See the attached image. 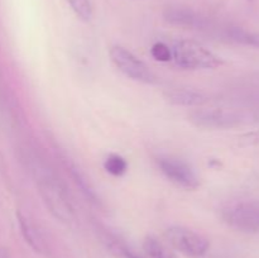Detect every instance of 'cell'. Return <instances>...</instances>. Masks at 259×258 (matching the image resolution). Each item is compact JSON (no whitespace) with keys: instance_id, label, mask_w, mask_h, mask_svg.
I'll return each instance as SVG.
<instances>
[{"instance_id":"8fae6325","label":"cell","mask_w":259,"mask_h":258,"mask_svg":"<svg viewBox=\"0 0 259 258\" xmlns=\"http://www.w3.org/2000/svg\"><path fill=\"white\" fill-rule=\"evenodd\" d=\"M143 249L149 258H177L167 245L151 235L144 239Z\"/></svg>"},{"instance_id":"6da1fadb","label":"cell","mask_w":259,"mask_h":258,"mask_svg":"<svg viewBox=\"0 0 259 258\" xmlns=\"http://www.w3.org/2000/svg\"><path fill=\"white\" fill-rule=\"evenodd\" d=\"M33 172L35 174L38 191L51 214L65 224L75 222V211L60 181L42 166L35 167Z\"/></svg>"},{"instance_id":"ba28073f","label":"cell","mask_w":259,"mask_h":258,"mask_svg":"<svg viewBox=\"0 0 259 258\" xmlns=\"http://www.w3.org/2000/svg\"><path fill=\"white\" fill-rule=\"evenodd\" d=\"M18 222H19L20 232L25 242L38 253H47V243L43 238L42 233L37 228V225L32 222L28 217H25L22 212H17Z\"/></svg>"},{"instance_id":"3957f363","label":"cell","mask_w":259,"mask_h":258,"mask_svg":"<svg viewBox=\"0 0 259 258\" xmlns=\"http://www.w3.org/2000/svg\"><path fill=\"white\" fill-rule=\"evenodd\" d=\"M111 62L126 77L142 83H154L157 77L148 66L121 46H113L109 51Z\"/></svg>"},{"instance_id":"5bb4252c","label":"cell","mask_w":259,"mask_h":258,"mask_svg":"<svg viewBox=\"0 0 259 258\" xmlns=\"http://www.w3.org/2000/svg\"><path fill=\"white\" fill-rule=\"evenodd\" d=\"M71 9L83 22H89L93 18V8L90 0H67Z\"/></svg>"},{"instance_id":"4fadbf2b","label":"cell","mask_w":259,"mask_h":258,"mask_svg":"<svg viewBox=\"0 0 259 258\" xmlns=\"http://www.w3.org/2000/svg\"><path fill=\"white\" fill-rule=\"evenodd\" d=\"M229 35L233 40L240 43V45L259 48V33L247 32V30L239 29V28H234L230 30Z\"/></svg>"},{"instance_id":"52a82bcc","label":"cell","mask_w":259,"mask_h":258,"mask_svg":"<svg viewBox=\"0 0 259 258\" xmlns=\"http://www.w3.org/2000/svg\"><path fill=\"white\" fill-rule=\"evenodd\" d=\"M189 120L197 128L222 129L238 124L240 115L227 109H197L190 114Z\"/></svg>"},{"instance_id":"8992f818","label":"cell","mask_w":259,"mask_h":258,"mask_svg":"<svg viewBox=\"0 0 259 258\" xmlns=\"http://www.w3.org/2000/svg\"><path fill=\"white\" fill-rule=\"evenodd\" d=\"M158 167L166 179L176 186L186 190L199 187V179L187 162L175 157H161L158 158Z\"/></svg>"},{"instance_id":"5b68a950","label":"cell","mask_w":259,"mask_h":258,"mask_svg":"<svg viewBox=\"0 0 259 258\" xmlns=\"http://www.w3.org/2000/svg\"><path fill=\"white\" fill-rule=\"evenodd\" d=\"M223 218L239 232H259V200L232 205L223 211Z\"/></svg>"},{"instance_id":"7c38bea8","label":"cell","mask_w":259,"mask_h":258,"mask_svg":"<svg viewBox=\"0 0 259 258\" xmlns=\"http://www.w3.org/2000/svg\"><path fill=\"white\" fill-rule=\"evenodd\" d=\"M104 168L111 176L120 177L128 169V162L125 161V158L119 156V154H110V156L106 157L105 162H104Z\"/></svg>"},{"instance_id":"7a4b0ae2","label":"cell","mask_w":259,"mask_h":258,"mask_svg":"<svg viewBox=\"0 0 259 258\" xmlns=\"http://www.w3.org/2000/svg\"><path fill=\"white\" fill-rule=\"evenodd\" d=\"M172 50V60L184 70H212L223 65V60L194 40H176Z\"/></svg>"},{"instance_id":"277c9868","label":"cell","mask_w":259,"mask_h":258,"mask_svg":"<svg viewBox=\"0 0 259 258\" xmlns=\"http://www.w3.org/2000/svg\"><path fill=\"white\" fill-rule=\"evenodd\" d=\"M166 239L172 248L191 258H200L209 250V240L204 235L185 227H171L166 230Z\"/></svg>"},{"instance_id":"30bf717a","label":"cell","mask_w":259,"mask_h":258,"mask_svg":"<svg viewBox=\"0 0 259 258\" xmlns=\"http://www.w3.org/2000/svg\"><path fill=\"white\" fill-rule=\"evenodd\" d=\"M164 18L168 23L175 25H180V27H187V28H196L201 25L199 18L190 10L179 9H168L164 13Z\"/></svg>"},{"instance_id":"9c48e42d","label":"cell","mask_w":259,"mask_h":258,"mask_svg":"<svg viewBox=\"0 0 259 258\" xmlns=\"http://www.w3.org/2000/svg\"><path fill=\"white\" fill-rule=\"evenodd\" d=\"M166 99L175 105L182 106H201L209 100L204 93L190 89H174L167 91Z\"/></svg>"},{"instance_id":"9a60e30c","label":"cell","mask_w":259,"mask_h":258,"mask_svg":"<svg viewBox=\"0 0 259 258\" xmlns=\"http://www.w3.org/2000/svg\"><path fill=\"white\" fill-rule=\"evenodd\" d=\"M152 57L159 62H168L172 60V50L163 42H157L151 48Z\"/></svg>"}]
</instances>
